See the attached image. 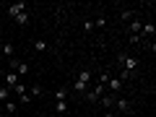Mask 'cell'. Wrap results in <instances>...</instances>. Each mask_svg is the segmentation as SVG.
<instances>
[{"label": "cell", "mask_w": 156, "mask_h": 117, "mask_svg": "<svg viewBox=\"0 0 156 117\" xmlns=\"http://www.w3.org/2000/svg\"><path fill=\"white\" fill-rule=\"evenodd\" d=\"M104 117H117V115H115V112H112V109H109V112H107V115H104Z\"/></svg>", "instance_id": "cell-22"}, {"label": "cell", "mask_w": 156, "mask_h": 117, "mask_svg": "<svg viewBox=\"0 0 156 117\" xmlns=\"http://www.w3.org/2000/svg\"><path fill=\"white\" fill-rule=\"evenodd\" d=\"M122 18L125 21H133V11H122Z\"/></svg>", "instance_id": "cell-21"}, {"label": "cell", "mask_w": 156, "mask_h": 117, "mask_svg": "<svg viewBox=\"0 0 156 117\" xmlns=\"http://www.w3.org/2000/svg\"><path fill=\"white\" fill-rule=\"evenodd\" d=\"M140 34H148V37H154V34H156L154 23H143V26H140Z\"/></svg>", "instance_id": "cell-12"}, {"label": "cell", "mask_w": 156, "mask_h": 117, "mask_svg": "<svg viewBox=\"0 0 156 117\" xmlns=\"http://www.w3.org/2000/svg\"><path fill=\"white\" fill-rule=\"evenodd\" d=\"M89 81H91V70H81L78 73V81H76V91L83 94V91L89 89Z\"/></svg>", "instance_id": "cell-2"}, {"label": "cell", "mask_w": 156, "mask_h": 117, "mask_svg": "<svg viewBox=\"0 0 156 117\" xmlns=\"http://www.w3.org/2000/svg\"><path fill=\"white\" fill-rule=\"evenodd\" d=\"M55 112H68V101H55Z\"/></svg>", "instance_id": "cell-17"}, {"label": "cell", "mask_w": 156, "mask_h": 117, "mask_svg": "<svg viewBox=\"0 0 156 117\" xmlns=\"http://www.w3.org/2000/svg\"><path fill=\"white\" fill-rule=\"evenodd\" d=\"M26 11V3H11V5H8V16H13L16 18L18 13H23Z\"/></svg>", "instance_id": "cell-4"}, {"label": "cell", "mask_w": 156, "mask_h": 117, "mask_svg": "<svg viewBox=\"0 0 156 117\" xmlns=\"http://www.w3.org/2000/svg\"><path fill=\"white\" fill-rule=\"evenodd\" d=\"M112 109H120V112H128L130 115V101L128 99H120V96H115V107Z\"/></svg>", "instance_id": "cell-5"}, {"label": "cell", "mask_w": 156, "mask_h": 117, "mask_svg": "<svg viewBox=\"0 0 156 117\" xmlns=\"http://www.w3.org/2000/svg\"><path fill=\"white\" fill-rule=\"evenodd\" d=\"M13 91H16V94H18V101H21V104H29V101H31V94H29V91H26V86H23L21 81H18V83L13 86Z\"/></svg>", "instance_id": "cell-3"}, {"label": "cell", "mask_w": 156, "mask_h": 117, "mask_svg": "<svg viewBox=\"0 0 156 117\" xmlns=\"http://www.w3.org/2000/svg\"><path fill=\"white\" fill-rule=\"evenodd\" d=\"M29 94H31V96H42V94H44V89H42V86H31V89H29Z\"/></svg>", "instance_id": "cell-16"}, {"label": "cell", "mask_w": 156, "mask_h": 117, "mask_svg": "<svg viewBox=\"0 0 156 117\" xmlns=\"http://www.w3.org/2000/svg\"><path fill=\"white\" fill-rule=\"evenodd\" d=\"M5 104V112H16V101H3Z\"/></svg>", "instance_id": "cell-19"}, {"label": "cell", "mask_w": 156, "mask_h": 117, "mask_svg": "<svg viewBox=\"0 0 156 117\" xmlns=\"http://www.w3.org/2000/svg\"><path fill=\"white\" fill-rule=\"evenodd\" d=\"M115 96H117V94H104V96H101L99 101H101V104L107 107V109H112V107H115Z\"/></svg>", "instance_id": "cell-8"}, {"label": "cell", "mask_w": 156, "mask_h": 117, "mask_svg": "<svg viewBox=\"0 0 156 117\" xmlns=\"http://www.w3.org/2000/svg\"><path fill=\"white\" fill-rule=\"evenodd\" d=\"M13 73H16V76H23V73H29V65H26V62H18Z\"/></svg>", "instance_id": "cell-15"}, {"label": "cell", "mask_w": 156, "mask_h": 117, "mask_svg": "<svg viewBox=\"0 0 156 117\" xmlns=\"http://www.w3.org/2000/svg\"><path fill=\"white\" fill-rule=\"evenodd\" d=\"M117 60H120V65H122V70L130 73V76H133V70L138 68V57H133V55H120Z\"/></svg>", "instance_id": "cell-1"}, {"label": "cell", "mask_w": 156, "mask_h": 117, "mask_svg": "<svg viewBox=\"0 0 156 117\" xmlns=\"http://www.w3.org/2000/svg\"><path fill=\"white\" fill-rule=\"evenodd\" d=\"M16 23L26 26V23H29V13H26V11H23V13H18V16H16Z\"/></svg>", "instance_id": "cell-14"}, {"label": "cell", "mask_w": 156, "mask_h": 117, "mask_svg": "<svg viewBox=\"0 0 156 117\" xmlns=\"http://www.w3.org/2000/svg\"><path fill=\"white\" fill-rule=\"evenodd\" d=\"M140 26H143V23H140L138 18H133V21H130V26H128V34H140Z\"/></svg>", "instance_id": "cell-9"}, {"label": "cell", "mask_w": 156, "mask_h": 117, "mask_svg": "<svg viewBox=\"0 0 156 117\" xmlns=\"http://www.w3.org/2000/svg\"><path fill=\"white\" fill-rule=\"evenodd\" d=\"M65 96H68V89H65V86H60V89L55 91V101H65Z\"/></svg>", "instance_id": "cell-11"}, {"label": "cell", "mask_w": 156, "mask_h": 117, "mask_svg": "<svg viewBox=\"0 0 156 117\" xmlns=\"http://www.w3.org/2000/svg\"><path fill=\"white\" fill-rule=\"evenodd\" d=\"M8 96H11V89L3 86V89H0V101H8Z\"/></svg>", "instance_id": "cell-18"}, {"label": "cell", "mask_w": 156, "mask_h": 117, "mask_svg": "<svg viewBox=\"0 0 156 117\" xmlns=\"http://www.w3.org/2000/svg\"><path fill=\"white\" fill-rule=\"evenodd\" d=\"M96 26H99V29H101V26H107V18H101V16H99V18L94 21V29H96Z\"/></svg>", "instance_id": "cell-20"}, {"label": "cell", "mask_w": 156, "mask_h": 117, "mask_svg": "<svg viewBox=\"0 0 156 117\" xmlns=\"http://www.w3.org/2000/svg\"><path fill=\"white\" fill-rule=\"evenodd\" d=\"M0 52H5V57H8V60H11V57H13V52H16V47H13L11 42H5V44H3V50H0Z\"/></svg>", "instance_id": "cell-10"}, {"label": "cell", "mask_w": 156, "mask_h": 117, "mask_svg": "<svg viewBox=\"0 0 156 117\" xmlns=\"http://www.w3.org/2000/svg\"><path fill=\"white\" fill-rule=\"evenodd\" d=\"M104 86H109V94H117V91L122 89V81H120V78H109Z\"/></svg>", "instance_id": "cell-6"}, {"label": "cell", "mask_w": 156, "mask_h": 117, "mask_svg": "<svg viewBox=\"0 0 156 117\" xmlns=\"http://www.w3.org/2000/svg\"><path fill=\"white\" fill-rule=\"evenodd\" d=\"M34 50H37V52H44L47 50V42H44V39H34Z\"/></svg>", "instance_id": "cell-13"}, {"label": "cell", "mask_w": 156, "mask_h": 117, "mask_svg": "<svg viewBox=\"0 0 156 117\" xmlns=\"http://www.w3.org/2000/svg\"><path fill=\"white\" fill-rule=\"evenodd\" d=\"M16 83H18V76H16V73H13V70H11V73H5V89H11V91H13V86H16Z\"/></svg>", "instance_id": "cell-7"}]
</instances>
